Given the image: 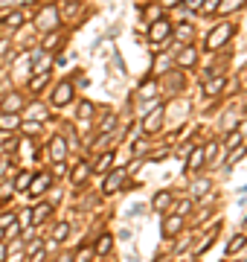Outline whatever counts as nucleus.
<instances>
[{
  "label": "nucleus",
  "instance_id": "9",
  "mask_svg": "<svg viewBox=\"0 0 247 262\" xmlns=\"http://www.w3.org/2000/svg\"><path fill=\"white\" fill-rule=\"evenodd\" d=\"M67 152H70V149H67V140L64 137H52V140H49V157H52L55 163H64Z\"/></svg>",
  "mask_w": 247,
  "mask_h": 262
},
{
  "label": "nucleus",
  "instance_id": "42",
  "mask_svg": "<svg viewBox=\"0 0 247 262\" xmlns=\"http://www.w3.org/2000/svg\"><path fill=\"white\" fill-rule=\"evenodd\" d=\"M114 125H116L114 117H105V120H102V125H99V131H102V134H111V128H114Z\"/></svg>",
  "mask_w": 247,
  "mask_h": 262
},
{
  "label": "nucleus",
  "instance_id": "32",
  "mask_svg": "<svg viewBox=\"0 0 247 262\" xmlns=\"http://www.w3.org/2000/svg\"><path fill=\"white\" fill-rule=\"evenodd\" d=\"M160 17H163V6H160V3L146 6V20H148V23H154V20H160Z\"/></svg>",
  "mask_w": 247,
  "mask_h": 262
},
{
  "label": "nucleus",
  "instance_id": "34",
  "mask_svg": "<svg viewBox=\"0 0 247 262\" xmlns=\"http://www.w3.org/2000/svg\"><path fill=\"white\" fill-rule=\"evenodd\" d=\"M242 3H245V0H221V3H218V12H221V15H230V12H236Z\"/></svg>",
  "mask_w": 247,
  "mask_h": 262
},
{
  "label": "nucleus",
  "instance_id": "13",
  "mask_svg": "<svg viewBox=\"0 0 247 262\" xmlns=\"http://www.w3.org/2000/svg\"><path fill=\"white\" fill-rule=\"evenodd\" d=\"M23 20H26V15H23L20 9H15V12H9V15L0 17V23H3L6 29H20V26H23Z\"/></svg>",
  "mask_w": 247,
  "mask_h": 262
},
{
  "label": "nucleus",
  "instance_id": "54",
  "mask_svg": "<svg viewBox=\"0 0 247 262\" xmlns=\"http://www.w3.org/2000/svg\"><path fill=\"white\" fill-rule=\"evenodd\" d=\"M55 262H70V257H61V260H55Z\"/></svg>",
  "mask_w": 247,
  "mask_h": 262
},
{
  "label": "nucleus",
  "instance_id": "51",
  "mask_svg": "<svg viewBox=\"0 0 247 262\" xmlns=\"http://www.w3.org/2000/svg\"><path fill=\"white\" fill-rule=\"evenodd\" d=\"M6 50H9V44H6V41H0V55H3Z\"/></svg>",
  "mask_w": 247,
  "mask_h": 262
},
{
  "label": "nucleus",
  "instance_id": "3",
  "mask_svg": "<svg viewBox=\"0 0 247 262\" xmlns=\"http://www.w3.org/2000/svg\"><path fill=\"white\" fill-rule=\"evenodd\" d=\"M148 38H151V44H166V41L172 38V23H169L166 17L148 23Z\"/></svg>",
  "mask_w": 247,
  "mask_h": 262
},
{
  "label": "nucleus",
  "instance_id": "17",
  "mask_svg": "<svg viewBox=\"0 0 247 262\" xmlns=\"http://www.w3.org/2000/svg\"><path fill=\"white\" fill-rule=\"evenodd\" d=\"M195 64H198V55H195V50L186 44L181 50V55H178V67H195Z\"/></svg>",
  "mask_w": 247,
  "mask_h": 262
},
{
  "label": "nucleus",
  "instance_id": "50",
  "mask_svg": "<svg viewBox=\"0 0 247 262\" xmlns=\"http://www.w3.org/2000/svg\"><path fill=\"white\" fill-rule=\"evenodd\" d=\"M178 3H181V0H160V6H163V9H166V6H178Z\"/></svg>",
  "mask_w": 247,
  "mask_h": 262
},
{
  "label": "nucleus",
  "instance_id": "8",
  "mask_svg": "<svg viewBox=\"0 0 247 262\" xmlns=\"http://www.w3.org/2000/svg\"><path fill=\"white\" fill-rule=\"evenodd\" d=\"M160 122H163V105L151 108V111L146 114V120H143V134H154V131H160Z\"/></svg>",
  "mask_w": 247,
  "mask_h": 262
},
{
  "label": "nucleus",
  "instance_id": "2",
  "mask_svg": "<svg viewBox=\"0 0 247 262\" xmlns=\"http://www.w3.org/2000/svg\"><path fill=\"white\" fill-rule=\"evenodd\" d=\"M58 20H61L58 9H55V6H44V9L38 12V17H35V26H38L41 32H52V29H58Z\"/></svg>",
  "mask_w": 247,
  "mask_h": 262
},
{
  "label": "nucleus",
  "instance_id": "1",
  "mask_svg": "<svg viewBox=\"0 0 247 262\" xmlns=\"http://www.w3.org/2000/svg\"><path fill=\"white\" fill-rule=\"evenodd\" d=\"M230 35H233V26H230V20H224V23H218L213 32L207 35L204 47H207V50H218V47H224V44L230 41Z\"/></svg>",
  "mask_w": 247,
  "mask_h": 262
},
{
  "label": "nucleus",
  "instance_id": "11",
  "mask_svg": "<svg viewBox=\"0 0 247 262\" xmlns=\"http://www.w3.org/2000/svg\"><path fill=\"white\" fill-rule=\"evenodd\" d=\"M224 85H227V76L213 73V76L204 82V93H207V96H215V93H221V90H224Z\"/></svg>",
  "mask_w": 247,
  "mask_h": 262
},
{
  "label": "nucleus",
  "instance_id": "14",
  "mask_svg": "<svg viewBox=\"0 0 247 262\" xmlns=\"http://www.w3.org/2000/svg\"><path fill=\"white\" fill-rule=\"evenodd\" d=\"M157 90H160V79H148V82H143V85L137 87V96L140 99H154Z\"/></svg>",
  "mask_w": 247,
  "mask_h": 262
},
{
  "label": "nucleus",
  "instance_id": "36",
  "mask_svg": "<svg viewBox=\"0 0 247 262\" xmlns=\"http://www.w3.org/2000/svg\"><path fill=\"white\" fill-rule=\"evenodd\" d=\"M245 155H247V146H245V143H242V146H236V149H233V155H227V169H230L233 163H239Z\"/></svg>",
  "mask_w": 247,
  "mask_h": 262
},
{
  "label": "nucleus",
  "instance_id": "49",
  "mask_svg": "<svg viewBox=\"0 0 247 262\" xmlns=\"http://www.w3.org/2000/svg\"><path fill=\"white\" fill-rule=\"evenodd\" d=\"M6 257H9V248L0 242V262H6Z\"/></svg>",
  "mask_w": 247,
  "mask_h": 262
},
{
  "label": "nucleus",
  "instance_id": "4",
  "mask_svg": "<svg viewBox=\"0 0 247 262\" xmlns=\"http://www.w3.org/2000/svg\"><path fill=\"white\" fill-rule=\"evenodd\" d=\"M73 93H76L73 82H58L55 90H52V99H49V102L55 105V108H64L67 102H73Z\"/></svg>",
  "mask_w": 247,
  "mask_h": 262
},
{
  "label": "nucleus",
  "instance_id": "26",
  "mask_svg": "<svg viewBox=\"0 0 247 262\" xmlns=\"http://www.w3.org/2000/svg\"><path fill=\"white\" fill-rule=\"evenodd\" d=\"M79 9H82V6H76V3H67V6L58 12V15L64 17V20H73V23H76V20H82V12H79Z\"/></svg>",
  "mask_w": 247,
  "mask_h": 262
},
{
  "label": "nucleus",
  "instance_id": "38",
  "mask_svg": "<svg viewBox=\"0 0 247 262\" xmlns=\"http://www.w3.org/2000/svg\"><path fill=\"white\" fill-rule=\"evenodd\" d=\"M90 257H93V251H90V245H82L79 251H76V257L70 262H90Z\"/></svg>",
  "mask_w": 247,
  "mask_h": 262
},
{
  "label": "nucleus",
  "instance_id": "31",
  "mask_svg": "<svg viewBox=\"0 0 247 262\" xmlns=\"http://www.w3.org/2000/svg\"><path fill=\"white\" fill-rule=\"evenodd\" d=\"M175 35H178V41H181V44H189V41H192V35H195V29H192L189 23H181V26L175 29Z\"/></svg>",
  "mask_w": 247,
  "mask_h": 262
},
{
  "label": "nucleus",
  "instance_id": "15",
  "mask_svg": "<svg viewBox=\"0 0 247 262\" xmlns=\"http://www.w3.org/2000/svg\"><path fill=\"white\" fill-rule=\"evenodd\" d=\"M49 216H52V207H49V204H38L35 210H29V222H32V225H44Z\"/></svg>",
  "mask_w": 247,
  "mask_h": 262
},
{
  "label": "nucleus",
  "instance_id": "29",
  "mask_svg": "<svg viewBox=\"0 0 247 262\" xmlns=\"http://www.w3.org/2000/svg\"><path fill=\"white\" fill-rule=\"evenodd\" d=\"M166 87H169L172 93H178L181 87H186V79H183V76H178V73H169V76H166Z\"/></svg>",
  "mask_w": 247,
  "mask_h": 262
},
{
  "label": "nucleus",
  "instance_id": "30",
  "mask_svg": "<svg viewBox=\"0 0 247 262\" xmlns=\"http://www.w3.org/2000/svg\"><path fill=\"white\" fill-rule=\"evenodd\" d=\"M93 111H96V108H93V102H87V99H82L79 108H76V114H79V120H82V122L90 120V117H93Z\"/></svg>",
  "mask_w": 247,
  "mask_h": 262
},
{
  "label": "nucleus",
  "instance_id": "52",
  "mask_svg": "<svg viewBox=\"0 0 247 262\" xmlns=\"http://www.w3.org/2000/svg\"><path fill=\"white\" fill-rule=\"evenodd\" d=\"M3 169H6V160H0V178H3Z\"/></svg>",
  "mask_w": 247,
  "mask_h": 262
},
{
  "label": "nucleus",
  "instance_id": "39",
  "mask_svg": "<svg viewBox=\"0 0 247 262\" xmlns=\"http://www.w3.org/2000/svg\"><path fill=\"white\" fill-rule=\"evenodd\" d=\"M245 245H247V236H236L233 242H227V254H239Z\"/></svg>",
  "mask_w": 247,
  "mask_h": 262
},
{
  "label": "nucleus",
  "instance_id": "5",
  "mask_svg": "<svg viewBox=\"0 0 247 262\" xmlns=\"http://www.w3.org/2000/svg\"><path fill=\"white\" fill-rule=\"evenodd\" d=\"M23 108H26V102H23L20 93H6V96H0V111H3V114H20Z\"/></svg>",
  "mask_w": 247,
  "mask_h": 262
},
{
  "label": "nucleus",
  "instance_id": "40",
  "mask_svg": "<svg viewBox=\"0 0 247 262\" xmlns=\"http://www.w3.org/2000/svg\"><path fill=\"white\" fill-rule=\"evenodd\" d=\"M218 3H221V0H204V3H201V12H204V15L218 12Z\"/></svg>",
  "mask_w": 247,
  "mask_h": 262
},
{
  "label": "nucleus",
  "instance_id": "18",
  "mask_svg": "<svg viewBox=\"0 0 247 262\" xmlns=\"http://www.w3.org/2000/svg\"><path fill=\"white\" fill-rule=\"evenodd\" d=\"M20 125V114H3L0 111V131H15Z\"/></svg>",
  "mask_w": 247,
  "mask_h": 262
},
{
  "label": "nucleus",
  "instance_id": "6",
  "mask_svg": "<svg viewBox=\"0 0 247 262\" xmlns=\"http://www.w3.org/2000/svg\"><path fill=\"white\" fill-rule=\"evenodd\" d=\"M49 67H52V55L47 50H38L29 55V70L32 73H49Z\"/></svg>",
  "mask_w": 247,
  "mask_h": 262
},
{
  "label": "nucleus",
  "instance_id": "35",
  "mask_svg": "<svg viewBox=\"0 0 247 262\" xmlns=\"http://www.w3.org/2000/svg\"><path fill=\"white\" fill-rule=\"evenodd\" d=\"M67 233H70V225H67V222H58L55 230H52V242H64Z\"/></svg>",
  "mask_w": 247,
  "mask_h": 262
},
{
  "label": "nucleus",
  "instance_id": "23",
  "mask_svg": "<svg viewBox=\"0 0 247 262\" xmlns=\"http://www.w3.org/2000/svg\"><path fill=\"white\" fill-rule=\"evenodd\" d=\"M204 160H207V157H204V149H195V146H192V152H189V172H198V169L204 166Z\"/></svg>",
  "mask_w": 247,
  "mask_h": 262
},
{
  "label": "nucleus",
  "instance_id": "47",
  "mask_svg": "<svg viewBox=\"0 0 247 262\" xmlns=\"http://www.w3.org/2000/svg\"><path fill=\"white\" fill-rule=\"evenodd\" d=\"M38 248H41V242H38V239H32V242L26 245V254H35V251H38Z\"/></svg>",
  "mask_w": 247,
  "mask_h": 262
},
{
  "label": "nucleus",
  "instance_id": "55",
  "mask_svg": "<svg viewBox=\"0 0 247 262\" xmlns=\"http://www.w3.org/2000/svg\"><path fill=\"white\" fill-rule=\"evenodd\" d=\"M183 262H192V260H183Z\"/></svg>",
  "mask_w": 247,
  "mask_h": 262
},
{
  "label": "nucleus",
  "instance_id": "16",
  "mask_svg": "<svg viewBox=\"0 0 247 262\" xmlns=\"http://www.w3.org/2000/svg\"><path fill=\"white\" fill-rule=\"evenodd\" d=\"M172 204H175V195H172V192H157V195L151 198V207L160 210V213H166Z\"/></svg>",
  "mask_w": 247,
  "mask_h": 262
},
{
  "label": "nucleus",
  "instance_id": "46",
  "mask_svg": "<svg viewBox=\"0 0 247 262\" xmlns=\"http://www.w3.org/2000/svg\"><path fill=\"white\" fill-rule=\"evenodd\" d=\"M146 152H148V146H146V143H134V155H140V157H143Z\"/></svg>",
  "mask_w": 247,
  "mask_h": 262
},
{
  "label": "nucleus",
  "instance_id": "41",
  "mask_svg": "<svg viewBox=\"0 0 247 262\" xmlns=\"http://www.w3.org/2000/svg\"><path fill=\"white\" fill-rule=\"evenodd\" d=\"M189 210H192V201H189V198H186V201H178V204H175V216H186Z\"/></svg>",
  "mask_w": 247,
  "mask_h": 262
},
{
  "label": "nucleus",
  "instance_id": "25",
  "mask_svg": "<svg viewBox=\"0 0 247 262\" xmlns=\"http://www.w3.org/2000/svg\"><path fill=\"white\" fill-rule=\"evenodd\" d=\"M49 82V73H32V82H29V90L32 93H41Z\"/></svg>",
  "mask_w": 247,
  "mask_h": 262
},
{
  "label": "nucleus",
  "instance_id": "24",
  "mask_svg": "<svg viewBox=\"0 0 247 262\" xmlns=\"http://www.w3.org/2000/svg\"><path fill=\"white\" fill-rule=\"evenodd\" d=\"M218 227H221V225H213V230H210V233H207V236L201 239V245L195 248V254H204V251H210V248H213L215 236H218Z\"/></svg>",
  "mask_w": 247,
  "mask_h": 262
},
{
  "label": "nucleus",
  "instance_id": "27",
  "mask_svg": "<svg viewBox=\"0 0 247 262\" xmlns=\"http://www.w3.org/2000/svg\"><path fill=\"white\" fill-rule=\"evenodd\" d=\"M111 245H114V236H99V242H96V248H93V254H99V257H105V254H111Z\"/></svg>",
  "mask_w": 247,
  "mask_h": 262
},
{
  "label": "nucleus",
  "instance_id": "19",
  "mask_svg": "<svg viewBox=\"0 0 247 262\" xmlns=\"http://www.w3.org/2000/svg\"><path fill=\"white\" fill-rule=\"evenodd\" d=\"M87 178H90V166H87L84 160H82V163H76V169H73V178H70V181H73L76 187H82Z\"/></svg>",
  "mask_w": 247,
  "mask_h": 262
},
{
  "label": "nucleus",
  "instance_id": "43",
  "mask_svg": "<svg viewBox=\"0 0 247 262\" xmlns=\"http://www.w3.org/2000/svg\"><path fill=\"white\" fill-rule=\"evenodd\" d=\"M15 219H17L15 213H3V216H0V230H3V227H9Z\"/></svg>",
  "mask_w": 247,
  "mask_h": 262
},
{
  "label": "nucleus",
  "instance_id": "10",
  "mask_svg": "<svg viewBox=\"0 0 247 262\" xmlns=\"http://www.w3.org/2000/svg\"><path fill=\"white\" fill-rule=\"evenodd\" d=\"M49 184H52V178H49L47 172H35L32 175V184H29L26 190H29V195H41V192L49 190Z\"/></svg>",
  "mask_w": 247,
  "mask_h": 262
},
{
  "label": "nucleus",
  "instance_id": "20",
  "mask_svg": "<svg viewBox=\"0 0 247 262\" xmlns=\"http://www.w3.org/2000/svg\"><path fill=\"white\" fill-rule=\"evenodd\" d=\"M26 117H29L32 122H38V120H47V117H49V111H47V105L35 102V105H29V108H26Z\"/></svg>",
  "mask_w": 247,
  "mask_h": 262
},
{
  "label": "nucleus",
  "instance_id": "37",
  "mask_svg": "<svg viewBox=\"0 0 247 262\" xmlns=\"http://www.w3.org/2000/svg\"><path fill=\"white\" fill-rule=\"evenodd\" d=\"M204 192H210V181H207V178H198L195 184H192V190H189V195H204Z\"/></svg>",
  "mask_w": 247,
  "mask_h": 262
},
{
  "label": "nucleus",
  "instance_id": "45",
  "mask_svg": "<svg viewBox=\"0 0 247 262\" xmlns=\"http://www.w3.org/2000/svg\"><path fill=\"white\" fill-rule=\"evenodd\" d=\"M44 260H47V251L44 248H38L35 254H29V262H44Z\"/></svg>",
  "mask_w": 247,
  "mask_h": 262
},
{
  "label": "nucleus",
  "instance_id": "12",
  "mask_svg": "<svg viewBox=\"0 0 247 262\" xmlns=\"http://www.w3.org/2000/svg\"><path fill=\"white\" fill-rule=\"evenodd\" d=\"M181 227H183V216H175V213H172V216H166L163 236H169V239H172V236H178V233H181Z\"/></svg>",
  "mask_w": 247,
  "mask_h": 262
},
{
  "label": "nucleus",
  "instance_id": "22",
  "mask_svg": "<svg viewBox=\"0 0 247 262\" xmlns=\"http://www.w3.org/2000/svg\"><path fill=\"white\" fill-rule=\"evenodd\" d=\"M242 143H245V134H242V128H230V134H227V140H224V149L230 152V149L242 146Z\"/></svg>",
  "mask_w": 247,
  "mask_h": 262
},
{
  "label": "nucleus",
  "instance_id": "33",
  "mask_svg": "<svg viewBox=\"0 0 247 262\" xmlns=\"http://www.w3.org/2000/svg\"><path fill=\"white\" fill-rule=\"evenodd\" d=\"M32 175L35 172H29V169H26V172H20L15 178V181H12V184H15V190L20 192V190H26V187H29V184H32Z\"/></svg>",
  "mask_w": 247,
  "mask_h": 262
},
{
  "label": "nucleus",
  "instance_id": "48",
  "mask_svg": "<svg viewBox=\"0 0 247 262\" xmlns=\"http://www.w3.org/2000/svg\"><path fill=\"white\" fill-rule=\"evenodd\" d=\"M189 152H192V146H181V149H178V157H189Z\"/></svg>",
  "mask_w": 247,
  "mask_h": 262
},
{
  "label": "nucleus",
  "instance_id": "53",
  "mask_svg": "<svg viewBox=\"0 0 247 262\" xmlns=\"http://www.w3.org/2000/svg\"><path fill=\"white\" fill-rule=\"evenodd\" d=\"M9 3H15V0H0V6H9Z\"/></svg>",
  "mask_w": 247,
  "mask_h": 262
},
{
  "label": "nucleus",
  "instance_id": "21",
  "mask_svg": "<svg viewBox=\"0 0 247 262\" xmlns=\"http://www.w3.org/2000/svg\"><path fill=\"white\" fill-rule=\"evenodd\" d=\"M111 163H114V155H111V152H105V155L99 157L96 163H93V169H90V175H93V172H96V175H105L108 169H111Z\"/></svg>",
  "mask_w": 247,
  "mask_h": 262
},
{
  "label": "nucleus",
  "instance_id": "56",
  "mask_svg": "<svg viewBox=\"0 0 247 262\" xmlns=\"http://www.w3.org/2000/svg\"><path fill=\"white\" fill-rule=\"evenodd\" d=\"M245 230H247V222H245Z\"/></svg>",
  "mask_w": 247,
  "mask_h": 262
},
{
  "label": "nucleus",
  "instance_id": "7",
  "mask_svg": "<svg viewBox=\"0 0 247 262\" xmlns=\"http://www.w3.org/2000/svg\"><path fill=\"white\" fill-rule=\"evenodd\" d=\"M122 181H125V169H111V172H105V181H102V192L105 195H111L122 187Z\"/></svg>",
  "mask_w": 247,
  "mask_h": 262
},
{
  "label": "nucleus",
  "instance_id": "28",
  "mask_svg": "<svg viewBox=\"0 0 247 262\" xmlns=\"http://www.w3.org/2000/svg\"><path fill=\"white\" fill-rule=\"evenodd\" d=\"M61 44V32L58 29H52V32H47V38L41 41V50H55Z\"/></svg>",
  "mask_w": 247,
  "mask_h": 262
},
{
  "label": "nucleus",
  "instance_id": "44",
  "mask_svg": "<svg viewBox=\"0 0 247 262\" xmlns=\"http://www.w3.org/2000/svg\"><path fill=\"white\" fill-rule=\"evenodd\" d=\"M181 3L189 9V12H201V3H204V0H181Z\"/></svg>",
  "mask_w": 247,
  "mask_h": 262
}]
</instances>
